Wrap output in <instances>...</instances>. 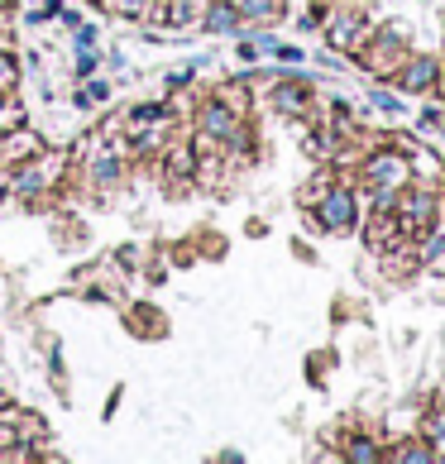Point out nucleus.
<instances>
[{
  "mask_svg": "<svg viewBox=\"0 0 445 464\" xmlns=\"http://www.w3.org/2000/svg\"><path fill=\"white\" fill-rule=\"evenodd\" d=\"M412 178H417V168H412V159H407L402 149H392V144L369 149L364 159H359V168H354V192H359V206H364L369 197L402 192V187L412 182Z\"/></svg>",
  "mask_w": 445,
  "mask_h": 464,
  "instance_id": "nucleus-1",
  "label": "nucleus"
},
{
  "mask_svg": "<svg viewBox=\"0 0 445 464\" xmlns=\"http://www.w3.org/2000/svg\"><path fill=\"white\" fill-rule=\"evenodd\" d=\"M407 53H412V39H407V29L402 24H379L373 29V39L359 48V67H364L369 77H379V82H392V72L407 63Z\"/></svg>",
  "mask_w": 445,
  "mask_h": 464,
  "instance_id": "nucleus-2",
  "label": "nucleus"
},
{
  "mask_svg": "<svg viewBox=\"0 0 445 464\" xmlns=\"http://www.w3.org/2000/svg\"><path fill=\"white\" fill-rule=\"evenodd\" d=\"M392 211H398V226H402L407 239H421L445 216V197H440V187H431V182H421V187L407 182L398 192V206H392Z\"/></svg>",
  "mask_w": 445,
  "mask_h": 464,
  "instance_id": "nucleus-3",
  "label": "nucleus"
},
{
  "mask_svg": "<svg viewBox=\"0 0 445 464\" xmlns=\"http://www.w3.org/2000/svg\"><path fill=\"white\" fill-rule=\"evenodd\" d=\"M326 48L331 53H345V58H354L359 48H364L369 39H373V29H379V20H369L359 5H340V10H331L326 14Z\"/></svg>",
  "mask_w": 445,
  "mask_h": 464,
  "instance_id": "nucleus-4",
  "label": "nucleus"
},
{
  "mask_svg": "<svg viewBox=\"0 0 445 464\" xmlns=\"http://www.w3.org/2000/svg\"><path fill=\"white\" fill-rule=\"evenodd\" d=\"M239 120H245V115H239L230 101H220V96L197 101V111H192V144L197 149H220L235 134Z\"/></svg>",
  "mask_w": 445,
  "mask_h": 464,
  "instance_id": "nucleus-5",
  "label": "nucleus"
},
{
  "mask_svg": "<svg viewBox=\"0 0 445 464\" xmlns=\"http://www.w3.org/2000/svg\"><path fill=\"white\" fill-rule=\"evenodd\" d=\"M316 220H321V230L326 235H350L354 226H359V192H354V182H331V192L321 197L316 206Z\"/></svg>",
  "mask_w": 445,
  "mask_h": 464,
  "instance_id": "nucleus-6",
  "label": "nucleus"
},
{
  "mask_svg": "<svg viewBox=\"0 0 445 464\" xmlns=\"http://www.w3.org/2000/svg\"><path fill=\"white\" fill-rule=\"evenodd\" d=\"M268 106L287 115V120H312L316 111V92H312V82H306L302 72H287V77H273L268 82Z\"/></svg>",
  "mask_w": 445,
  "mask_h": 464,
  "instance_id": "nucleus-7",
  "label": "nucleus"
},
{
  "mask_svg": "<svg viewBox=\"0 0 445 464\" xmlns=\"http://www.w3.org/2000/svg\"><path fill=\"white\" fill-rule=\"evenodd\" d=\"M440 72H445L440 53H407V63L392 72V82H398L402 96H436Z\"/></svg>",
  "mask_w": 445,
  "mask_h": 464,
  "instance_id": "nucleus-8",
  "label": "nucleus"
},
{
  "mask_svg": "<svg viewBox=\"0 0 445 464\" xmlns=\"http://www.w3.org/2000/svg\"><path fill=\"white\" fill-rule=\"evenodd\" d=\"M402 226H398V211H373L369 206V216H364V245L373 254H388L392 245H402Z\"/></svg>",
  "mask_w": 445,
  "mask_h": 464,
  "instance_id": "nucleus-9",
  "label": "nucleus"
},
{
  "mask_svg": "<svg viewBox=\"0 0 445 464\" xmlns=\"http://www.w3.org/2000/svg\"><path fill=\"white\" fill-rule=\"evenodd\" d=\"M388 455V440L379 431H345V440H340V459L350 464H383Z\"/></svg>",
  "mask_w": 445,
  "mask_h": 464,
  "instance_id": "nucleus-10",
  "label": "nucleus"
},
{
  "mask_svg": "<svg viewBox=\"0 0 445 464\" xmlns=\"http://www.w3.org/2000/svg\"><path fill=\"white\" fill-rule=\"evenodd\" d=\"M39 153H44V140L34 130H24V125H15V130L0 134V163H5V168L29 163V159H39Z\"/></svg>",
  "mask_w": 445,
  "mask_h": 464,
  "instance_id": "nucleus-11",
  "label": "nucleus"
},
{
  "mask_svg": "<svg viewBox=\"0 0 445 464\" xmlns=\"http://www.w3.org/2000/svg\"><path fill=\"white\" fill-rule=\"evenodd\" d=\"M201 29H207V34H239V29H245V10H239L235 0H207V10H201Z\"/></svg>",
  "mask_w": 445,
  "mask_h": 464,
  "instance_id": "nucleus-12",
  "label": "nucleus"
},
{
  "mask_svg": "<svg viewBox=\"0 0 445 464\" xmlns=\"http://www.w3.org/2000/svg\"><path fill=\"white\" fill-rule=\"evenodd\" d=\"M417 268H421V273H436V278H445V226H440V220L417 239Z\"/></svg>",
  "mask_w": 445,
  "mask_h": 464,
  "instance_id": "nucleus-13",
  "label": "nucleus"
},
{
  "mask_svg": "<svg viewBox=\"0 0 445 464\" xmlns=\"http://www.w3.org/2000/svg\"><path fill=\"white\" fill-rule=\"evenodd\" d=\"M239 10H245V29H273L287 20L283 0H239Z\"/></svg>",
  "mask_w": 445,
  "mask_h": 464,
  "instance_id": "nucleus-14",
  "label": "nucleus"
},
{
  "mask_svg": "<svg viewBox=\"0 0 445 464\" xmlns=\"http://www.w3.org/2000/svg\"><path fill=\"white\" fill-rule=\"evenodd\" d=\"M383 459H398V464H426V459H436L431 450V440L426 436H402V440H392L388 445V455Z\"/></svg>",
  "mask_w": 445,
  "mask_h": 464,
  "instance_id": "nucleus-15",
  "label": "nucleus"
},
{
  "mask_svg": "<svg viewBox=\"0 0 445 464\" xmlns=\"http://www.w3.org/2000/svg\"><path fill=\"white\" fill-rule=\"evenodd\" d=\"M159 5H163V24L192 29V24H201V10H207V0H159Z\"/></svg>",
  "mask_w": 445,
  "mask_h": 464,
  "instance_id": "nucleus-16",
  "label": "nucleus"
},
{
  "mask_svg": "<svg viewBox=\"0 0 445 464\" xmlns=\"http://www.w3.org/2000/svg\"><path fill=\"white\" fill-rule=\"evenodd\" d=\"M106 101H111V82H101V77L77 82V92H73V106L77 111H96V106H106Z\"/></svg>",
  "mask_w": 445,
  "mask_h": 464,
  "instance_id": "nucleus-17",
  "label": "nucleus"
},
{
  "mask_svg": "<svg viewBox=\"0 0 445 464\" xmlns=\"http://www.w3.org/2000/svg\"><path fill=\"white\" fill-rule=\"evenodd\" d=\"M417 436H426V440H431V450H436V459H440V450H445V407L421 411V421H417Z\"/></svg>",
  "mask_w": 445,
  "mask_h": 464,
  "instance_id": "nucleus-18",
  "label": "nucleus"
},
{
  "mask_svg": "<svg viewBox=\"0 0 445 464\" xmlns=\"http://www.w3.org/2000/svg\"><path fill=\"white\" fill-rule=\"evenodd\" d=\"M168 115H178L168 101H140V106L125 111V125H153V120H168Z\"/></svg>",
  "mask_w": 445,
  "mask_h": 464,
  "instance_id": "nucleus-19",
  "label": "nucleus"
},
{
  "mask_svg": "<svg viewBox=\"0 0 445 464\" xmlns=\"http://www.w3.org/2000/svg\"><path fill=\"white\" fill-rule=\"evenodd\" d=\"M331 182H335V168H321V173H316L312 182H306L302 192H297V201H302V211H312V206H316L321 197L331 192Z\"/></svg>",
  "mask_w": 445,
  "mask_h": 464,
  "instance_id": "nucleus-20",
  "label": "nucleus"
},
{
  "mask_svg": "<svg viewBox=\"0 0 445 464\" xmlns=\"http://www.w3.org/2000/svg\"><path fill=\"white\" fill-rule=\"evenodd\" d=\"M20 87V58L10 53V44H0V92Z\"/></svg>",
  "mask_w": 445,
  "mask_h": 464,
  "instance_id": "nucleus-21",
  "label": "nucleus"
},
{
  "mask_svg": "<svg viewBox=\"0 0 445 464\" xmlns=\"http://www.w3.org/2000/svg\"><path fill=\"white\" fill-rule=\"evenodd\" d=\"M235 39H239V44H235V58L245 63V67H254V63L264 58V44H259V34H245V29H239Z\"/></svg>",
  "mask_w": 445,
  "mask_h": 464,
  "instance_id": "nucleus-22",
  "label": "nucleus"
},
{
  "mask_svg": "<svg viewBox=\"0 0 445 464\" xmlns=\"http://www.w3.org/2000/svg\"><path fill=\"white\" fill-rule=\"evenodd\" d=\"M96 67H101V53H96V48H73V72H77V82L96 77Z\"/></svg>",
  "mask_w": 445,
  "mask_h": 464,
  "instance_id": "nucleus-23",
  "label": "nucleus"
},
{
  "mask_svg": "<svg viewBox=\"0 0 445 464\" xmlns=\"http://www.w3.org/2000/svg\"><path fill=\"white\" fill-rule=\"evenodd\" d=\"M96 44H101V24L82 20V24L73 29V48H96Z\"/></svg>",
  "mask_w": 445,
  "mask_h": 464,
  "instance_id": "nucleus-24",
  "label": "nucleus"
},
{
  "mask_svg": "<svg viewBox=\"0 0 445 464\" xmlns=\"http://www.w3.org/2000/svg\"><path fill=\"white\" fill-rule=\"evenodd\" d=\"M268 58H278L283 67H302V63H306V53H302V48H293V44H278Z\"/></svg>",
  "mask_w": 445,
  "mask_h": 464,
  "instance_id": "nucleus-25",
  "label": "nucleus"
},
{
  "mask_svg": "<svg viewBox=\"0 0 445 464\" xmlns=\"http://www.w3.org/2000/svg\"><path fill=\"white\" fill-rule=\"evenodd\" d=\"M417 130H445V111L421 106V111H417Z\"/></svg>",
  "mask_w": 445,
  "mask_h": 464,
  "instance_id": "nucleus-26",
  "label": "nucleus"
},
{
  "mask_svg": "<svg viewBox=\"0 0 445 464\" xmlns=\"http://www.w3.org/2000/svg\"><path fill=\"white\" fill-rule=\"evenodd\" d=\"M373 111H379V115H402V101L388 96V92H379V96H373Z\"/></svg>",
  "mask_w": 445,
  "mask_h": 464,
  "instance_id": "nucleus-27",
  "label": "nucleus"
},
{
  "mask_svg": "<svg viewBox=\"0 0 445 464\" xmlns=\"http://www.w3.org/2000/svg\"><path fill=\"white\" fill-rule=\"evenodd\" d=\"M326 14H331L326 5H312V10H306V14H302L297 24H302V29H321V24H326Z\"/></svg>",
  "mask_w": 445,
  "mask_h": 464,
  "instance_id": "nucleus-28",
  "label": "nucleus"
},
{
  "mask_svg": "<svg viewBox=\"0 0 445 464\" xmlns=\"http://www.w3.org/2000/svg\"><path fill=\"white\" fill-rule=\"evenodd\" d=\"M168 87H173V92H182V87H192V72H187V67H182V72H173V77H168Z\"/></svg>",
  "mask_w": 445,
  "mask_h": 464,
  "instance_id": "nucleus-29",
  "label": "nucleus"
},
{
  "mask_svg": "<svg viewBox=\"0 0 445 464\" xmlns=\"http://www.w3.org/2000/svg\"><path fill=\"white\" fill-rule=\"evenodd\" d=\"M0 201H10V168L0 163Z\"/></svg>",
  "mask_w": 445,
  "mask_h": 464,
  "instance_id": "nucleus-30",
  "label": "nucleus"
},
{
  "mask_svg": "<svg viewBox=\"0 0 445 464\" xmlns=\"http://www.w3.org/2000/svg\"><path fill=\"white\" fill-rule=\"evenodd\" d=\"M0 44H10V14H5V5H0Z\"/></svg>",
  "mask_w": 445,
  "mask_h": 464,
  "instance_id": "nucleus-31",
  "label": "nucleus"
},
{
  "mask_svg": "<svg viewBox=\"0 0 445 464\" xmlns=\"http://www.w3.org/2000/svg\"><path fill=\"white\" fill-rule=\"evenodd\" d=\"M0 5H10V0H0Z\"/></svg>",
  "mask_w": 445,
  "mask_h": 464,
  "instance_id": "nucleus-32",
  "label": "nucleus"
},
{
  "mask_svg": "<svg viewBox=\"0 0 445 464\" xmlns=\"http://www.w3.org/2000/svg\"><path fill=\"white\" fill-rule=\"evenodd\" d=\"M0 402H5V392H0Z\"/></svg>",
  "mask_w": 445,
  "mask_h": 464,
  "instance_id": "nucleus-33",
  "label": "nucleus"
},
{
  "mask_svg": "<svg viewBox=\"0 0 445 464\" xmlns=\"http://www.w3.org/2000/svg\"><path fill=\"white\" fill-rule=\"evenodd\" d=\"M440 226H445V216H440Z\"/></svg>",
  "mask_w": 445,
  "mask_h": 464,
  "instance_id": "nucleus-34",
  "label": "nucleus"
},
{
  "mask_svg": "<svg viewBox=\"0 0 445 464\" xmlns=\"http://www.w3.org/2000/svg\"><path fill=\"white\" fill-rule=\"evenodd\" d=\"M235 5H239V0H235Z\"/></svg>",
  "mask_w": 445,
  "mask_h": 464,
  "instance_id": "nucleus-35",
  "label": "nucleus"
}]
</instances>
